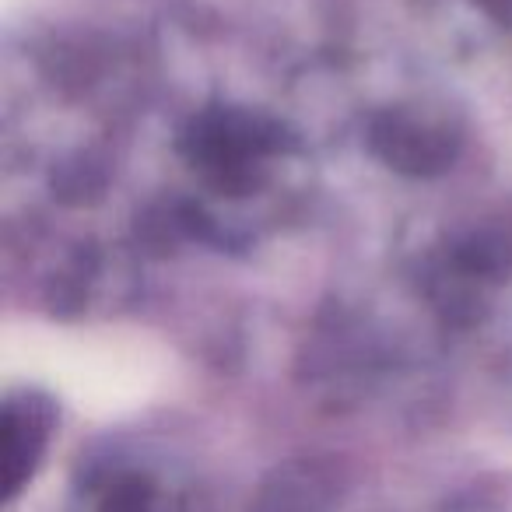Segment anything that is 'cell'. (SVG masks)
<instances>
[{
	"label": "cell",
	"instance_id": "obj_1",
	"mask_svg": "<svg viewBox=\"0 0 512 512\" xmlns=\"http://www.w3.org/2000/svg\"><path fill=\"white\" fill-rule=\"evenodd\" d=\"M330 495L320 488L316 477H302V481H281L278 488L267 491L260 512H327Z\"/></svg>",
	"mask_w": 512,
	"mask_h": 512
},
{
	"label": "cell",
	"instance_id": "obj_2",
	"mask_svg": "<svg viewBox=\"0 0 512 512\" xmlns=\"http://www.w3.org/2000/svg\"><path fill=\"white\" fill-rule=\"evenodd\" d=\"M102 512H151L148 491L137 488V484H116L113 498L102 505Z\"/></svg>",
	"mask_w": 512,
	"mask_h": 512
}]
</instances>
